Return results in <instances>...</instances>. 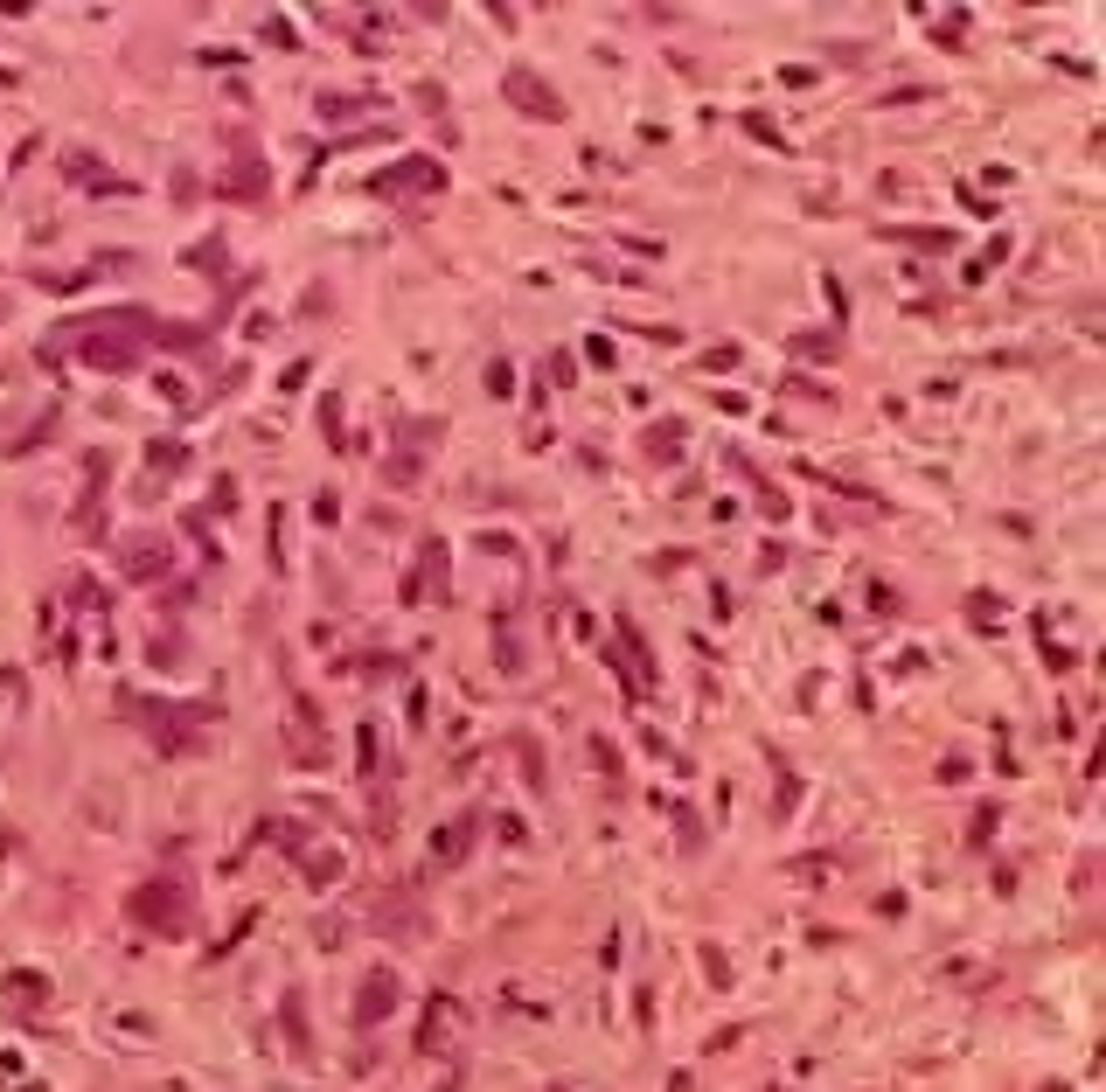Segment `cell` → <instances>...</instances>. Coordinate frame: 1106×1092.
Segmentation results:
<instances>
[{"label":"cell","instance_id":"cell-1","mask_svg":"<svg viewBox=\"0 0 1106 1092\" xmlns=\"http://www.w3.org/2000/svg\"><path fill=\"white\" fill-rule=\"evenodd\" d=\"M132 918H147V933H182L188 926V891L147 884L139 898H132Z\"/></svg>","mask_w":1106,"mask_h":1092},{"label":"cell","instance_id":"cell-2","mask_svg":"<svg viewBox=\"0 0 1106 1092\" xmlns=\"http://www.w3.org/2000/svg\"><path fill=\"white\" fill-rule=\"evenodd\" d=\"M508 98L522 104V112H536V119H557V98H543V84L529 77V70H515V77H508Z\"/></svg>","mask_w":1106,"mask_h":1092},{"label":"cell","instance_id":"cell-3","mask_svg":"<svg viewBox=\"0 0 1106 1092\" xmlns=\"http://www.w3.org/2000/svg\"><path fill=\"white\" fill-rule=\"evenodd\" d=\"M397 1002V981L390 974H369V989H362V1002H355V1023H376V1016Z\"/></svg>","mask_w":1106,"mask_h":1092},{"label":"cell","instance_id":"cell-4","mask_svg":"<svg viewBox=\"0 0 1106 1092\" xmlns=\"http://www.w3.org/2000/svg\"><path fill=\"white\" fill-rule=\"evenodd\" d=\"M459 849H467V828H452V835H439V856H446V863H459Z\"/></svg>","mask_w":1106,"mask_h":1092}]
</instances>
